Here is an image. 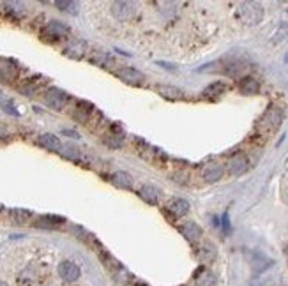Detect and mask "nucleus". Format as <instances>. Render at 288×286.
Returning a JSON list of instances; mask_svg holds the SVG:
<instances>
[{
	"label": "nucleus",
	"instance_id": "obj_15",
	"mask_svg": "<svg viewBox=\"0 0 288 286\" xmlns=\"http://www.w3.org/2000/svg\"><path fill=\"white\" fill-rule=\"evenodd\" d=\"M37 143H39L43 149H46V151L59 152L60 149H62V143H60L59 138H57L55 135H50V133H46V135H41L39 138H37Z\"/></svg>",
	"mask_w": 288,
	"mask_h": 286
},
{
	"label": "nucleus",
	"instance_id": "obj_7",
	"mask_svg": "<svg viewBox=\"0 0 288 286\" xmlns=\"http://www.w3.org/2000/svg\"><path fill=\"white\" fill-rule=\"evenodd\" d=\"M18 78V66L9 58H0V82L13 83Z\"/></svg>",
	"mask_w": 288,
	"mask_h": 286
},
{
	"label": "nucleus",
	"instance_id": "obj_4",
	"mask_svg": "<svg viewBox=\"0 0 288 286\" xmlns=\"http://www.w3.org/2000/svg\"><path fill=\"white\" fill-rule=\"evenodd\" d=\"M69 97L66 92H62L60 88H48L46 92H44V102L48 104L50 108H53V110H57V112H60V110H64L66 108V104H68Z\"/></svg>",
	"mask_w": 288,
	"mask_h": 286
},
{
	"label": "nucleus",
	"instance_id": "obj_24",
	"mask_svg": "<svg viewBox=\"0 0 288 286\" xmlns=\"http://www.w3.org/2000/svg\"><path fill=\"white\" fill-rule=\"evenodd\" d=\"M55 5L64 11H68V13H71V15H76L80 7L78 2H71V0H59V2H55Z\"/></svg>",
	"mask_w": 288,
	"mask_h": 286
},
{
	"label": "nucleus",
	"instance_id": "obj_21",
	"mask_svg": "<svg viewBox=\"0 0 288 286\" xmlns=\"http://www.w3.org/2000/svg\"><path fill=\"white\" fill-rule=\"evenodd\" d=\"M225 92H226L225 83L214 82V83H210L209 87L203 90V97H205V99H218V97H221Z\"/></svg>",
	"mask_w": 288,
	"mask_h": 286
},
{
	"label": "nucleus",
	"instance_id": "obj_9",
	"mask_svg": "<svg viewBox=\"0 0 288 286\" xmlns=\"http://www.w3.org/2000/svg\"><path fill=\"white\" fill-rule=\"evenodd\" d=\"M85 53H87V43H85V41H80V39L71 41V43L64 48V55L69 58H73V60H80V58L85 57Z\"/></svg>",
	"mask_w": 288,
	"mask_h": 286
},
{
	"label": "nucleus",
	"instance_id": "obj_16",
	"mask_svg": "<svg viewBox=\"0 0 288 286\" xmlns=\"http://www.w3.org/2000/svg\"><path fill=\"white\" fill-rule=\"evenodd\" d=\"M156 90L159 96L165 97V99H170V101H179V99L184 97V92H182L181 88L171 87V85H157Z\"/></svg>",
	"mask_w": 288,
	"mask_h": 286
},
{
	"label": "nucleus",
	"instance_id": "obj_10",
	"mask_svg": "<svg viewBox=\"0 0 288 286\" xmlns=\"http://www.w3.org/2000/svg\"><path fill=\"white\" fill-rule=\"evenodd\" d=\"M166 210L173 216V218H182L189 212V203L184 198H171L166 203Z\"/></svg>",
	"mask_w": 288,
	"mask_h": 286
},
{
	"label": "nucleus",
	"instance_id": "obj_5",
	"mask_svg": "<svg viewBox=\"0 0 288 286\" xmlns=\"http://www.w3.org/2000/svg\"><path fill=\"white\" fill-rule=\"evenodd\" d=\"M115 74H117V78H120L124 83L136 85V87L143 85V82H145V76H143L142 71H138V69H135V67H120L115 71Z\"/></svg>",
	"mask_w": 288,
	"mask_h": 286
},
{
	"label": "nucleus",
	"instance_id": "obj_2",
	"mask_svg": "<svg viewBox=\"0 0 288 286\" xmlns=\"http://www.w3.org/2000/svg\"><path fill=\"white\" fill-rule=\"evenodd\" d=\"M239 18L246 25H258L264 18V9L258 2H242L239 5Z\"/></svg>",
	"mask_w": 288,
	"mask_h": 286
},
{
	"label": "nucleus",
	"instance_id": "obj_28",
	"mask_svg": "<svg viewBox=\"0 0 288 286\" xmlns=\"http://www.w3.org/2000/svg\"><path fill=\"white\" fill-rule=\"evenodd\" d=\"M0 286H9L7 283H4V281H0Z\"/></svg>",
	"mask_w": 288,
	"mask_h": 286
},
{
	"label": "nucleus",
	"instance_id": "obj_14",
	"mask_svg": "<svg viewBox=\"0 0 288 286\" xmlns=\"http://www.w3.org/2000/svg\"><path fill=\"white\" fill-rule=\"evenodd\" d=\"M249 263H251V267H253L254 272H262L272 265V260L267 258L265 254H262V252L254 251V252H249Z\"/></svg>",
	"mask_w": 288,
	"mask_h": 286
},
{
	"label": "nucleus",
	"instance_id": "obj_17",
	"mask_svg": "<svg viewBox=\"0 0 288 286\" xmlns=\"http://www.w3.org/2000/svg\"><path fill=\"white\" fill-rule=\"evenodd\" d=\"M110 180H112L113 185H117V187H120V189H131L133 187L131 175L126 173V171H115V173H112Z\"/></svg>",
	"mask_w": 288,
	"mask_h": 286
},
{
	"label": "nucleus",
	"instance_id": "obj_11",
	"mask_svg": "<svg viewBox=\"0 0 288 286\" xmlns=\"http://www.w3.org/2000/svg\"><path fill=\"white\" fill-rule=\"evenodd\" d=\"M59 276L64 281L73 283L80 277V267L73 262H62L59 265Z\"/></svg>",
	"mask_w": 288,
	"mask_h": 286
},
{
	"label": "nucleus",
	"instance_id": "obj_13",
	"mask_svg": "<svg viewBox=\"0 0 288 286\" xmlns=\"http://www.w3.org/2000/svg\"><path fill=\"white\" fill-rule=\"evenodd\" d=\"M181 233L184 235L189 242H198L200 240V237H202V228L198 226V224L195 223V221H186L184 224H181Z\"/></svg>",
	"mask_w": 288,
	"mask_h": 286
},
{
	"label": "nucleus",
	"instance_id": "obj_3",
	"mask_svg": "<svg viewBox=\"0 0 288 286\" xmlns=\"http://www.w3.org/2000/svg\"><path fill=\"white\" fill-rule=\"evenodd\" d=\"M112 13L117 19H131L136 16L138 4L136 2H129V0H119L112 4Z\"/></svg>",
	"mask_w": 288,
	"mask_h": 286
},
{
	"label": "nucleus",
	"instance_id": "obj_25",
	"mask_svg": "<svg viewBox=\"0 0 288 286\" xmlns=\"http://www.w3.org/2000/svg\"><path fill=\"white\" fill-rule=\"evenodd\" d=\"M90 60H92V64H96V66L106 67L108 62H110V55H108V53H103V51H96V53H94V57L90 58Z\"/></svg>",
	"mask_w": 288,
	"mask_h": 286
},
{
	"label": "nucleus",
	"instance_id": "obj_23",
	"mask_svg": "<svg viewBox=\"0 0 288 286\" xmlns=\"http://www.w3.org/2000/svg\"><path fill=\"white\" fill-rule=\"evenodd\" d=\"M9 218L15 224H27L32 219V212L25 209H13L9 212Z\"/></svg>",
	"mask_w": 288,
	"mask_h": 286
},
{
	"label": "nucleus",
	"instance_id": "obj_22",
	"mask_svg": "<svg viewBox=\"0 0 288 286\" xmlns=\"http://www.w3.org/2000/svg\"><path fill=\"white\" fill-rule=\"evenodd\" d=\"M64 223H66V219L59 218V216H41L37 219L35 226H41V228H57V226H60Z\"/></svg>",
	"mask_w": 288,
	"mask_h": 286
},
{
	"label": "nucleus",
	"instance_id": "obj_30",
	"mask_svg": "<svg viewBox=\"0 0 288 286\" xmlns=\"http://www.w3.org/2000/svg\"><path fill=\"white\" fill-rule=\"evenodd\" d=\"M287 252H288V244H287Z\"/></svg>",
	"mask_w": 288,
	"mask_h": 286
},
{
	"label": "nucleus",
	"instance_id": "obj_12",
	"mask_svg": "<svg viewBox=\"0 0 288 286\" xmlns=\"http://www.w3.org/2000/svg\"><path fill=\"white\" fill-rule=\"evenodd\" d=\"M225 170L223 166L218 165V163H207L203 168H202V177L207 180V182H218V180L223 177Z\"/></svg>",
	"mask_w": 288,
	"mask_h": 286
},
{
	"label": "nucleus",
	"instance_id": "obj_8",
	"mask_svg": "<svg viewBox=\"0 0 288 286\" xmlns=\"http://www.w3.org/2000/svg\"><path fill=\"white\" fill-rule=\"evenodd\" d=\"M44 37L51 39V41H59V39H64L69 35V27H66L60 21H50L43 30Z\"/></svg>",
	"mask_w": 288,
	"mask_h": 286
},
{
	"label": "nucleus",
	"instance_id": "obj_1",
	"mask_svg": "<svg viewBox=\"0 0 288 286\" xmlns=\"http://www.w3.org/2000/svg\"><path fill=\"white\" fill-rule=\"evenodd\" d=\"M283 122V112L279 106H271L267 112L262 115V118L256 124V129L264 135H271V133L278 131L279 126Z\"/></svg>",
	"mask_w": 288,
	"mask_h": 286
},
{
	"label": "nucleus",
	"instance_id": "obj_27",
	"mask_svg": "<svg viewBox=\"0 0 288 286\" xmlns=\"http://www.w3.org/2000/svg\"><path fill=\"white\" fill-rule=\"evenodd\" d=\"M223 228H225V232L228 233L230 232V223H228V214H225L223 216Z\"/></svg>",
	"mask_w": 288,
	"mask_h": 286
},
{
	"label": "nucleus",
	"instance_id": "obj_6",
	"mask_svg": "<svg viewBox=\"0 0 288 286\" xmlns=\"http://www.w3.org/2000/svg\"><path fill=\"white\" fill-rule=\"evenodd\" d=\"M248 166H249V161H248V157H246V154H242V152L234 154L228 161V171H230V175H235V177L246 173V171H248Z\"/></svg>",
	"mask_w": 288,
	"mask_h": 286
},
{
	"label": "nucleus",
	"instance_id": "obj_20",
	"mask_svg": "<svg viewBox=\"0 0 288 286\" xmlns=\"http://www.w3.org/2000/svg\"><path fill=\"white\" fill-rule=\"evenodd\" d=\"M239 90L242 94H246V96H253V94H258L260 85H258V82H256L254 78L246 76V78H242V80L239 82Z\"/></svg>",
	"mask_w": 288,
	"mask_h": 286
},
{
	"label": "nucleus",
	"instance_id": "obj_29",
	"mask_svg": "<svg viewBox=\"0 0 288 286\" xmlns=\"http://www.w3.org/2000/svg\"><path fill=\"white\" fill-rule=\"evenodd\" d=\"M133 286H142V285H133Z\"/></svg>",
	"mask_w": 288,
	"mask_h": 286
},
{
	"label": "nucleus",
	"instance_id": "obj_19",
	"mask_svg": "<svg viewBox=\"0 0 288 286\" xmlns=\"http://www.w3.org/2000/svg\"><path fill=\"white\" fill-rule=\"evenodd\" d=\"M94 113V106L90 104V102H78V108H76V112L73 113V117L76 118V120L83 122V124H87L88 120H90V115Z\"/></svg>",
	"mask_w": 288,
	"mask_h": 286
},
{
	"label": "nucleus",
	"instance_id": "obj_18",
	"mask_svg": "<svg viewBox=\"0 0 288 286\" xmlns=\"http://www.w3.org/2000/svg\"><path fill=\"white\" fill-rule=\"evenodd\" d=\"M138 194H140V198H142L143 202H147V203H151V205H156L157 200H159V191L151 184L142 185L140 191H138Z\"/></svg>",
	"mask_w": 288,
	"mask_h": 286
},
{
	"label": "nucleus",
	"instance_id": "obj_26",
	"mask_svg": "<svg viewBox=\"0 0 288 286\" xmlns=\"http://www.w3.org/2000/svg\"><path fill=\"white\" fill-rule=\"evenodd\" d=\"M104 145L112 147V149H119V147H122V136L120 135H108L104 138Z\"/></svg>",
	"mask_w": 288,
	"mask_h": 286
}]
</instances>
